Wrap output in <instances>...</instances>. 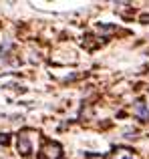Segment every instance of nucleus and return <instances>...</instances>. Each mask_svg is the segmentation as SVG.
<instances>
[{
	"label": "nucleus",
	"mask_w": 149,
	"mask_h": 159,
	"mask_svg": "<svg viewBox=\"0 0 149 159\" xmlns=\"http://www.w3.org/2000/svg\"><path fill=\"white\" fill-rule=\"evenodd\" d=\"M16 149L22 155H30L32 153V143H30V137H28V131H22L16 135Z\"/></svg>",
	"instance_id": "f257e3e1"
},
{
	"label": "nucleus",
	"mask_w": 149,
	"mask_h": 159,
	"mask_svg": "<svg viewBox=\"0 0 149 159\" xmlns=\"http://www.w3.org/2000/svg\"><path fill=\"white\" fill-rule=\"evenodd\" d=\"M40 153H43V159H63V149L59 143H47Z\"/></svg>",
	"instance_id": "f03ea898"
},
{
	"label": "nucleus",
	"mask_w": 149,
	"mask_h": 159,
	"mask_svg": "<svg viewBox=\"0 0 149 159\" xmlns=\"http://www.w3.org/2000/svg\"><path fill=\"white\" fill-rule=\"evenodd\" d=\"M133 115L139 117L141 121H145V123H149V109L145 107V103H143V101H137L133 105Z\"/></svg>",
	"instance_id": "7ed1b4c3"
},
{
	"label": "nucleus",
	"mask_w": 149,
	"mask_h": 159,
	"mask_svg": "<svg viewBox=\"0 0 149 159\" xmlns=\"http://www.w3.org/2000/svg\"><path fill=\"white\" fill-rule=\"evenodd\" d=\"M10 48H12V43L10 40H4V44L0 47V66H2V62L4 65L8 62V52H10Z\"/></svg>",
	"instance_id": "20e7f679"
},
{
	"label": "nucleus",
	"mask_w": 149,
	"mask_h": 159,
	"mask_svg": "<svg viewBox=\"0 0 149 159\" xmlns=\"http://www.w3.org/2000/svg\"><path fill=\"white\" fill-rule=\"evenodd\" d=\"M111 159H133V153L125 147H117L113 151V155H111Z\"/></svg>",
	"instance_id": "39448f33"
},
{
	"label": "nucleus",
	"mask_w": 149,
	"mask_h": 159,
	"mask_svg": "<svg viewBox=\"0 0 149 159\" xmlns=\"http://www.w3.org/2000/svg\"><path fill=\"white\" fill-rule=\"evenodd\" d=\"M97 30L101 32V34H111V32H115L117 28H115V26H107V24H99Z\"/></svg>",
	"instance_id": "423d86ee"
},
{
	"label": "nucleus",
	"mask_w": 149,
	"mask_h": 159,
	"mask_svg": "<svg viewBox=\"0 0 149 159\" xmlns=\"http://www.w3.org/2000/svg\"><path fill=\"white\" fill-rule=\"evenodd\" d=\"M6 137H8V135H2V133H0V143H6V141H8Z\"/></svg>",
	"instance_id": "0eeeda50"
}]
</instances>
